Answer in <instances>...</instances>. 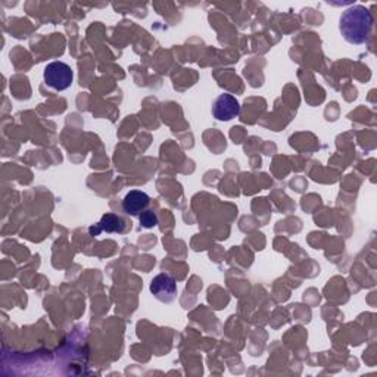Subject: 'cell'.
Listing matches in <instances>:
<instances>
[{"label": "cell", "instance_id": "6da1fadb", "mask_svg": "<svg viewBox=\"0 0 377 377\" xmlns=\"http://www.w3.org/2000/svg\"><path fill=\"white\" fill-rule=\"evenodd\" d=\"M373 28V13L361 5L346 9L339 20V32L351 45H362L369 40Z\"/></svg>", "mask_w": 377, "mask_h": 377}, {"label": "cell", "instance_id": "7a4b0ae2", "mask_svg": "<svg viewBox=\"0 0 377 377\" xmlns=\"http://www.w3.org/2000/svg\"><path fill=\"white\" fill-rule=\"evenodd\" d=\"M43 77H45V83L48 87H50V89L56 92H62L67 90L68 87H71L72 80H74V72H72L68 64L55 61L45 68V74H43Z\"/></svg>", "mask_w": 377, "mask_h": 377}, {"label": "cell", "instance_id": "3957f363", "mask_svg": "<svg viewBox=\"0 0 377 377\" xmlns=\"http://www.w3.org/2000/svg\"><path fill=\"white\" fill-rule=\"evenodd\" d=\"M152 295L164 303H170L177 298V282L170 274L161 273L151 282Z\"/></svg>", "mask_w": 377, "mask_h": 377}, {"label": "cell", "instance_id": "277c9868", "mask_svg": "<svg viewBox=\"0 0 377 377\" xmlns=\"http://www.w3.org/2000/svg\"><path fill=\"white\" fill-rule=\"evenodd\" d=\"M240 114L239 100L228 93H223L214 100L212 115L219 121H230Z\"/></svg>", "mask_w": 377, "mask_h": 377}, {"label": "cell", "instance_id": "5b68a950", "mask_svg": "<svg viewBox=\"0 0 377 377\" xmlns=\"http://www.w3.org/2000/svg\"><path fill=\"white\" fill-rule=\"evenodd\" d=\"M151 204V198L148 193L142 191H130L123 199V211L128 215H140L146 211Z\"/></svg>", "mask_w": 377, "mask_h": 377}, {"label": "cell", "instance_id": "8992f818", "mask_svg": "<svg viewBox=\"0 0 377 377\" xmlns=\"http://www.w3.org/2000/svg\"><path fill=\"white\" fill-rule=\"evenodd\" d=\"M127 228L125 221L121 219V217L115 215V214H105L102 219L97 224L90 227V235L92 236H99L102 231H107V233H124Z\"/></svg>", "mask_w": 377, "mask_h": 377}, {"label": "cell", "instance_id": "52a82bcc", "mask_svg": "<svg viewBox=\"0 0 377 377\" xmlns=\"http://www.w3.org/2000/svg\"><path fill=\"white\" fill-rule=\"evenodd\" d=\"M139 220H140V224L146 228H152L158 226V217L153 211H143L139 215Z\"/></svg>", "mask_w": 377, "mask_h": 377}]
</instances>
